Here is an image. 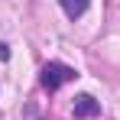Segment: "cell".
I'll use <instances>...</instances> for the list:
<instances>
[{
	"instance_id": "1",
	"label": "cell",
	"mask_w": 120,
	"mask_h": 120,
	"mask_svg": "<svg viewBox=\"0 0 120 120\" xmlns=\"http://www.w3.org/2000/svg\"><path fill=\"white\" fill-rule=\"evenodd\" d=\"M75 78H78V71L71 65H65V62H45L42 65V75H39V84L45 91H59L62 84H68Z\"/></svg>"
},
{
	"instance_id": "3",
	"label": "cell",
	"mask_w": 120,
	"mask_h": 120,
	"mask_svg": "<svg viewBox=\"0 0 120 120\" xmlns=\"http://www.w3.org/2000/svg\"><path fill=\"white\" fill-rule=\"evenodd\" d=\"M59 3H62V10H65L71 20H78L81 13L88 10V3H91V0H59Z\"/></svg>"
},
{
	"instance_id": "4",
	"label": "cell",
	"mask_w": 120,
	"mask_h": 120,
	"mask_svg": "<svg viewBox=\"0 0 120 120\" xmlns=\"http://www.w3.org/2000/svg\"><path fill=\"white\" fill-rule=\"evenodd\" d=\"M0 59H3V62L10 59V49H7V45H3V42H0Z\"/></svg>"
},
{
	"instance_id": "2",
	"label": "cell",
	"mask_w": 120,
	"mask_h": 120,
	"mask_svg": "<svg viewBox=\"0 0 120 120\" xmlns=\"http://www.w3.org/2000/svg\"><path fill=\"white\" fill-rule=\"evenodd\" d=\"M101 114V104L91 94H78L75 98V117H98Z\"/></svg>"
}]
</instances>
